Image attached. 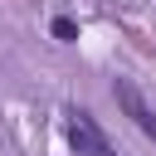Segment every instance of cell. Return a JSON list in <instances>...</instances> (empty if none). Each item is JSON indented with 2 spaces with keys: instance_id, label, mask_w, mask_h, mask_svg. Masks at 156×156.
I'll list each match as a JSON object with an SVG mask.
<instances>
[{
  "instance_id": "cell-1",
  "label": "cell",
  "mask_w": 156,
  "mask_h": 156,
  "mask_svg": "<svg viewBox=\"0 0 156 156\" xmlns=\"http://www.w3.org/2000/svg\"><path fill=\"white\" fill-rule=\"evenodd\" d=\"M63 117H68V146H73L78 156H117L88 107H63Z\"/></svg>"
},
{
  "instance_id": "cell-2",
  "label": "cell",
  "mask_w": 156,
  "mask_h": 156,
  "mask_svg": "<svg viewBox=\"0 0 156 156\" xmlns=\"http://www.w3.org/2000/svg\"><path fill=\"white\" fill-rule=\"evenodd\" d=\"M112 98H117V107H122V112H127V117H132V122H136V127L156 141V112L146 107V98H141L127 78H117V83H112Z\"/></svg>"
},
{
  "instance_id": "cell-3",
  "label": "cell",
  "mask_w": 156,
  "mask_h": 156,
  "mask_svg": "<svg viewBox=\"0 0 156 156\" xmlns=\"http://www.w3.org/2000/svg\"><path fill=\"white\" fill-rule=\"evenodd\" d=\"M49 29H54V39H58V44H78V24H73L68 15H54V24H49Z\"/></svg>"
}]
</instances>
